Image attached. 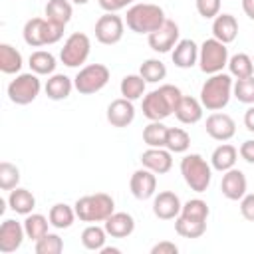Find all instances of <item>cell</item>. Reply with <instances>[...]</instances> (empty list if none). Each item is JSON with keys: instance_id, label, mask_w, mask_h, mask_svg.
I'll use <instances>...</instances> for the list:
<instances>
[{"instance_id": "cell-1", "label": "cell", "mask_w": 254, "mask_h": 254, "mask_svg": "<svg viewBox=\"0 0 254 254\" xmlns=\"http://www.w3.org/2000/svg\"><path fill=\"white\" fill-rule=\"evenodd\" d=\"M181 97H183V91L177 85L163 83L159 85V89H153L143 95V103H141L143 115L149 121H163L175 113Z\"/></svg>"}, {"instance_id": "cell-2", "label": "cell", "mask_w": 254, "mask_h": 254, "mask_svg": "<svg viewBox=\"0 0 254 254\" xmlns=\"http://www.w3.org/2000/svg\"><path fill=\"white\" fill-rule=\"evenodd\" d=\"M232 87H234V79L230 73H224V71L212 73L202 83L198 99L206 111H220L228 105L232 97Z\"/></svg>"}, {"instance_id": "cell-3", "label": "cell", "mask_w": 254, "mask_h": 254, "mask_svg": "<svg viewBox=\"0 0 254 254\" xmlns=\"http://www.w3.org/2000/svg\"><path fill=\"white\" fill-rule=\"evenodd\" d=\"M165 20H167L165 10L159 4H151V2H137L129 6L125 14L127 28L135 34H147V36L157 28H161Z\"/></svg>"}, {"instance_id": "cell-4", "label": "cell", "mask_w": 254, "mask_h": 254, "mask_svg": "<svg viewBox=\"0 0 254 254\" xmlns=\"http://www.w3.org/2000/svg\"><path fill=\"white\" fill-rule=\"evenodd\" d=\"M73 208L81 222H105L115 212V200L107 192H95L77 198Z\"/></svg>"}, {"instance_id": "cell-5", "label": "cell", "mask_w": 254, "mask_h": 254, "mask_svg": "<svg viewBox=\"0 0 254 254\" xmlns=\"http://www.w3.org/2000/svg\"><path fill=\"white\" fill-rule=\"evenodd\" d=\"M64 30H65V26L56 24L48 18H30L24 24L22 36L30 48H42V46L58 44L64 36Z\"/></svg>"}, {"instance_id": "cell-6", "label": "cell", "mask_w": 254, "mask_h": 254, "mask_svg": "<svg viewBox=\"0 0 254 254\" xmlns=\"http://www.w3.org/2000/svg\"><path fill=\"white\" fill-rule=\"evenodd\" d=\"M181 175L187 187L194 192H204L212 181V167L198 153H189L181 159Z\"/></svg>"}, {"instance_id": "cell-7", "label": "cell", "mask_w": 254, "mask_h": 254, "mask_svg": "<svg viewBox=\"0 0 254 254\" xmlns=\"http://www.w3.org/2000/svg\"><path fill=\"white\" fill-rule=\"evenodd\" d=\"M228 48L216 38H208L198 46V67L202 73L212 75L228 65Z\"/></svg>"}, {"instance_id": "cell-8", "label": "cell", "mask_w": 254, "mask_h": 254, "mask_svg": "<svg viewBox=\"0 0 254 254\" xmlns=\"http://www.w3.org/2000/svg\"><path fill=\"white\" fill-rule=\"evenodd\" d=\"M111 77V71L103 64H87L73 77V85L81 95H91L101 91Z\"/></svg>"}, {"instance_id": "cell-9", "label": "cell", "mask_w": 254, "mask_h": 254, "mask_svg": "<svg viewBox=\"0 0 254 254\" xmlns=\"http://www.w3.org/2000/svg\"><path fill=\"white\" fill-rule=\"evenodd\" d=\"M40 89H42V81L38 73L34 71L18 73L8 83V99L16 105H28L40 95Z\"/></svg>"}, {"instance_id": "cell-10", "label": "cell", "mask_w": 254, "mask_h": 254, "mask_svg": "<svg viewBox=\"0 0 254 254\" xmlns=\"http://www.w3.org/2000/svg\"><path fill=\"white\" fill-rule=\"evenodd\" d=\"M91 52V40L83 32H73L64 42V48L60 50V60L67 67H79L87 62Z\"/></svg>"}, {"instance_id": "cell-11", "label": "cell", "mask_w": 254, "mask_h": 254, "mask_svg": "<svg viewBox=\"0 0 254 254\" xmlns=\"http://www.w3.org/2000/svg\"><path fill=\"white\" fill-rule=\"evenodd\" d=\"M125 32V20L115 12H105L95 22V40L103 46H115L121 42Z\"/></svg>"}, {"instance_id": "cell-12", "label": "cell", "mask_w": 254, "mask_h": 254, "mask_svg": "<svg viewBox=\"0 0 254 254\" xmlns=\"http://www.w3.org/2000/svg\"><path fill=\"white\" fill-rule=\"evenodd\" d=\"M179 36H181L179 24H177L175 20H169V18H167L161 28H157L155 32H151V34L147 36V42H149V46H151L153 52H157V54H167V52H171V50L177 46Z\"/></svg>"}, {"instance_id": "cell-13", "label": "cell", "mask_w": 254, "mask_h": 254, "mask_svg": "<svg viewBox=\"0 0 254 254\" xmlns=\"http://www.w3.org/2000/svg\"><path fill=\"white\" fill-rule=\"evenodd\" d=\"M204 129L208 133L210 139L214 141H230L236 133V123L234 119L228 115V113H220V111H212L208 117H206V123H204Z\"/></svg>"}, {"instance_id": "cell-14", "label": "cell", "mask_w": 254, "mask_h": 254, "mask_svg": "<svg viewBox=\"0 0 254 254\" xmlns=\"http://www.w3.org/2000/svg\"><path fill=\"white\" fill-rule=\"evenodd\" d=\"M24 238H26L24 222H18L14 218H6L0 226V252L2 254L16 252L22 246Z\"/></svg>"}, {"instance_id": "cell-15", "label": "cell", "mask_w": 254, "mask_h": 254, "mask_svg": "<svg viewBox=\"0 0 254 254\" xmlns=\"http://www.w3.org/2000/svg\"><path fill=\"white\" fill-rule=\"evenodd\" d=\"M129 189H131V194L137 198V200H147V198H153L155 196V190H157V175L149 169H137L131 179H129Z\"/></svg>"}, {"instance_id": "cell-16", "label": "cell", "mask_w": 254, "mask_h": 254, "mask_svg": "<svg viewBox=\"0 0 254 254\" xmlns=\"http://www.w3.org/2000/svg\"><path fill=\"white\" fill-rule=\"evenodd\" d=\"M246 189H248V181H246V175L232 167L228 171L222 173V181H220V192L224 198L228 200H240L244 194H246Z\"/></svg>"}, {"instance_id": "cell-17", "label": "cell", "mask_w": 254, "mask_h": 254, "mask_svg": "<svg viewBox=\"0 0 254 254\" xmlns=\"http://www.w3.org/2000/svg\"><path fill=\"white\" fill-rule=\"evenodd\" d=\"M141 165L155 175H165L173 169V153L167 147H149L141 153Z\"/></svg>"}, {"instance_id": "cell-18", "label": "cell", "mask_w": 254, "mask_h": 254, "mask_svg": "<svg viewBox=\"0 0 254 254\" xmlns=\"http://www.w3.org/2000/svg\"><path fill=\"white\" fill-rule=\"evenodd\" d=\"M183 202L179 198V194H175L173 190H161L159 194L153 196V214L159 220H173L181 214Z\"/></svg>"}, {"instance_id": "cell-19", "label": "cell", "mask_w": 254, "mask_h": 254, "mask_svg": "<svg viewBox=\"0 0 254 254\" xmlns=\"http://www.w3.org/2000/svg\"><path fill=\"white\" fill-rule=\"evenodd\" d=\"M135 119V105L131 99L117 97L107 105V121L113 127H129Z\"/></svg>"}, {"instance_id": "cell-20", "label": "cell", "mask_w": 254, "mask_h": 254, "mask_svg": "<svg viewBox=\"0 0 254 254\" xmlns=\"http://www.w3.org/2000/svg\"><path fill=\"white\" fill-rule=\"evenodd\" d=\"M171 60L181 69H190L198 64V46L192 40H179L171 52Z\"/></svg>"}, {"instance_id": "cell-21", "label": "cell", "mask_w": 254, "mask_h": 254, "mask_svg": "<svg viewBox=\"0 0 254 254\" xmlns=\"http://www.w3.org/2000/svg\"><path fill=\"white\" fill-rule=\"evenodd\" d=\"M238 36V22L232 14H218L212 20V38L222 44H232Z\"/></svg>"}, {"instance_id": "cell-22", "label": "cell", "mask_w": 254, "mask_h": 254, "mask_svg": "<svg viewBox=\"0 0 254 254\" xmlns=\"http://www.w3.org/2000/svg\"><path fill=\"white\" fill-rule=\"evenodd\" d=\"M202 109L204 107H202L200 99L190 97V95H183L177 109H175V117L185 125H194L202 119Z\"/></svg>"}, {"instance_id": "cell-23", "label": "cell", "mask_w": 254, "mask_h": 254, "mask_svg": "<svg viewBox=\"0 0 254 254\" xmlns=\"http://www.w3.org/2000/svg\"><path fill=\"white\" fill-rule=\"evenodd\" d=\"M103 226L111 238H127L135 230V218L129 212H113Z\"/></svg>"}, {"instance_id": "cell-24", "label": "cell", "mask_w": 254, "mask_h": 254, "mask_svg": "<svg viewBox=\"0 0 254 254\" xmlns=\"http://www.w3.org/2000/svg\"><path fill=\"white\" fill-rule=\"evenodd\" d=\"M73 79H69L67 75L64 73H52L44 85V91L46 95L52 99V101H62V99H67L71 89H73Z\"/></svg>"}, {"instance_id": "cell-25", "label": "cell", "mask_w": 254, "mask_h": 254, "mask_svg": "<svg viewBox=\"0 0 254 254\" xmlns=\"http://www.w3.org/2000/svg\"><path fill=\"white\" fill-rule=\"evenodd\" d=\"M236 159H238V149L234 145H230V143L224 141V143H220L212 151V155H210V167L214 171H218V173H224V171H228V169H232L236 165Z\"/></svg>"}, {"instance_id": "cell-26", "label": "cell", "mask_w": 254, "mask_h": 254, "mask_svg": "<svg viewBox=\"0 0 254 254\" xmlns=\"http://www.w3.org/2000/svg\"><path fill=\"white\" fill-rule=\"evenodd\" d=\"M8 206L10 210H14L16 214H30L34 208H36V196L28 190V189H22V187H16L10 190L8 194Z\"/></svg>"}, {"instance_id": "cell-27", "label": "cell", "mask_w": 254, "mask_h": 254, "mask_svg": "<svg viewBox=\"0 0 254 254\" xmlns=\"http://www.w3.org/2000/svg\"><path fill=\"white\" fill-rule=\"evenodd\" d=\"M48 218H50V224L56 228V230H65L73 224V220L77 218L75 214V208L65 204V202H58L50 208L48 212Z\"/></svg>"}, {"instance_id": "cell-28", "label": "cell", "mask_w": 254, "mask_h": 254, "mask_svg": "<svg viewBox=\"0 0 254 254\" xmlns=\"http://www.w3.org/2000/svg\"><path fill=\"white\" fill-rule=\"evenodd\" d=\"M28 64H30V69L38 75H52L56 71V65H58L56 56L52 52H46V50L32 52Z\"/></svg>"}, {"instance_id": "cell-29", "label": "cell", "mask_w": 254, "mask_h": 254, "mask_svg": "<svg viewBox=\"0 0 254 254\" xmlns=\"http://www.w3.org/2000/svg\"><path fill=\"white\" fill-rule=\"evenodd\" d=\"M107 230L105 226H99L97 222L93 224H87L81 232V244L85 250H91V252H99L103 246H105V240H107Z\"/></svg>"}, {"instance_id": "cell-30", "label": "cell", "mask_w": 254, "mask_h": 254, "mask_svg": "<svg viewBox=\"0 0 254 254\" xmlns=\"http://www.w3.org/2000/svg\"><path fill=\"white\" fill-rule=\"evenodd\" d=\"M24 65V60H22V54L10 46V44H0V69L2 73H18Z\"/></svg>"}, {"instance_id": "cell-31", "label": "cell", "mask_w": 254, "mask_h": 254, "mask_svg": "<svg viewBox=\"0 0 254 254\" xmlns=\"http://www.w3.org/2000/svg\"><path fill=\"white\" fill-rule=\"evenodd\" d=\"M175 230L183 238H200L206 232V220H194L179 214L175 218Z\"/></svg>"}, {"instance_id": "cell-32", "label": "cell", "mask_w": 254, "mask_h": 254, "mask_svg": "<svg viewBox=\"0 0 254 254\" xmlns=\"http://www.w3.org/2000/svg\"><path fill=\"white\" fill-rule=\"evenodd\" d=\"M71 16H73V8H71L69 0H48V4H46V18L48 20L62 24V26H67Z\"/></svg>"}, {"instance_id": "cell-33", "label": "cell", "mask_w": 254, "mask_h": 254, "mask_svg": "<svg viewBox=\"0 0 254 254\" xmlns=\"http://www.w3.org/2000/svg\"><path fill=\"white\" fill-rule=\"evenodd\" d=\"M48 226H52V224H50V218H46V216L40 214V212H30V214H26V218H24L26 238H30V240H34V242L48 234Z\"/></svg>"}, {"instance_id": "cell-34", "label": "cell", "mask_w": 254, "mask_h": 254, "mask_svg": "<svg viewBox=\"0 0 254 254\" xmlns=\"http://www.w3.org/2000/svg\"><path fill=\"white\" fill-rule=\"evenodd\" d=\"M228 73L234 77V79H244V77H250L254 75V62L248 54H234L228 58Z\"/></svg>"}, {"instance_id": "cell-35", "label": "cell", "mask_w": 254, "mask_h": 254, "mask_svg": "<svg viewBox=\"0 0 254 254\" xmlns=\"http://www.w3.org/2000/svg\"><path fill=\"white\" fill-rule=\"evenodd\" d=\"M145 87H147V81H145L139 73H129V75H125V77L121 79V83H119L121 95H123L125 99H131V101L141 99V97L145 95Z\"/></svg>"}, {"instance_id": "cell-36", "label": "cell", "mask_w": 254, "mask_h": 254, "mask_svg": "<svg viewBox=\"0 0 254 254\" xmlns=\"http://www.w3.org/2000/svg\"><path fill=\"white\" fill-rule=\"evenodd\" d=\"M139 75H141L147 83H159V81H163V79L167 77V67H165V64H163L161 60L149 58V60H145V62L141 64Z\"/></svg>"}, {"instance_id": "cell-37", "label": "cell", "mask_w": 254, "mask_h": 254, "mask_svg": "<svg viewBox=\"0 0 254 254\" xmlns=\"http://www.w3.org/2000/svg\"><path fill=\"white\" fill-rule=\"evenodd\" d=\"M167 131H169V127L163 121H151L143 129V143L147 147H165Z\"/></svg>"}, {"instance_id": "cell-38", "label": "cell", "mask_w": 254, "mask_h": 254, "mask_svg": "<svg viewBox=\"0 0 254 254\" xmlns=\"http://www.w3.org/2000/svg\"><path fill=\"white\" fill-rule=\"evenodd\" d=\"M165 147L171 153H187L190 147V135L181 127H169Z\"/></svg>"}, {"instance_id": "cell-39", "label": "cell", "mask_w": 254, "mask_h": 254, "mask_svg": "<svg viewBox=\"0 0 254 254\" xmlns=\"http://www.w3.org/2000/svg\"><path fill=\"white\" fill-rule=\"evenodd\" d=\"M34 250H36V254H60L64 250V240L60 234L48 232L46 236H42L40 240L34 242Z\"/></svg>"}, {"instance_id": "cell-40", "label": "cell", "mask_w": 254, "mask_h": 254, "mask_svg": "<svg viewBox=\"0 0 254 254\" xmlns=\"http://www.w3.org/2000/svg\"><path fill=\"white\" fill-rule=\"evenodd\" d=\"M18 183H20V169L10 161H2L0 163V189L12 190L18 187Z\"/></svg>"}, {"instance_id": "cell-41", "label": "cell", "mask_w": 254, "mask_h": 254, "mask_svg": "<svg viewBox=\"0 0 254 254\" xmlns=\"http://www.w3.org/2000/svg\"><path fill=\"white\" fill-rule=\"evenodd\" d=\"M232 95L246 105H254V75L244 77V79H236L234 87H232Z\"/></svg>"}, {"instance_id": "cell-42", "label": "cell", "mask_w": 254, "mask_h": 254, "mask_svg": "<svg viewBox=\"0 0 254 254\" xmlns=\"http://www.w3.org/2000/svg\"><path fill=\"white\" fill-rule=\"evenodd\" d=\"M181 214L183 216H189V218H194V220H206L208 214H210V210H208L206 200H202V198H190V200H187L183 204Z\"/></svg>"}, {"instance_id": "cell-43", "label": "cell", "mask_w": 254, "mask_h": 254, "mask_svg": "<svg viewBox=\"0 0 254 254\" xmlns=\"http://www.w3.org/2000/svg\"><path fill=\"white\" fill-rule=\"evenodd\" d=\"M196 12L206 18V20H214L220 14V0H194Z\"/></svg>"}, {"instance_id": "cell-44", "label": "cell", "mask_w": 254, "mask_h": 254, "mask_svg": "<svg viewBox=\"0 0 254 254\" xmlns=\"http://www.w3.org/2000/svg\"><path fill=\"white\" fill-rule=\"evenodd\" d=\"M240 214L248 222H254V192H246L240 198Z\"/></svg>"}, {"instance_id": "cell-45", "label": "cell", "mask_w": 254, "mask_h": 254, "mask_svg": "<svg viewBox=\"0 0 254 254\" xmlns=\"http://www.w3.org/2000/svg\"><path fill=\"white\" fill-rule=\"evenodd\" d=\"M97 4L101 6V10H105V12H115V14H117L119 10L133 6L135 0H97Z\"/></svg>"}, {"instance_id": "cell-46", "label": "cell", "mask_w": 254, "mask_h": 254, "mask_svg": "<svg viewBox=\"0 0 254 254\" xmlns=\"http://www.w3.org/2000/svg\"><path fill=\"white\" fill-rule=\"evenodd\" d=\"M177 252H179V246L171 240H161L151 248V254H177Z\"/></svg>"}, {"instance_id": "cell-47", "label": "cell", "mask_w": 254, "mask_h": 254, "mask_svg": "<svg viewBox=\"0 0 254 254\" xmlns=\"http://www.w3.org/2000/svg\"><path fill=\"white\" fill-rule=\"evenodd\" d=\"M238 155L248 163V165H254V139H248L240 145L238 149Z\"/></svg>"}, {"instance_id": "cell-48", "label": "cell", "mask_w": 254, "mask_h": 254, "mask_svg": "<svg viewBox=\"0 0 254 254\" xmlns=\"http://www.w3.org/2000/svg\"><path fill=\"white\" fill-rule=\"evenodd\" d=\"M244 127H246L250 133H254V105H250V107L246 109V113H244Z\"/></svg>"}, {"instance_id": "cell-49", "label": "cell", "mask_w": 254, "mask_h": 254, "mask_svg": "<svg viewBox=\"0 0 254 254\" xmlns=\"http://www.w3.org/2000/svg\"><path fill=\"white\" fill-rule=\"evenodd\" d=\"M242 10L250 20H254V0H242Z\"/></svg>"}, {"instance_id": "cell-50", "label": "cell", "mask_w": 254, "mask_h": 254, "mask_svg": "<svg viewBox=\"0 0 254 254\" xmlns=\"http://www.w3.org/2000/svg\"><path fill=\"white\" fill-rule=\"evenodd\" d=\"M99 252H101V254H119L121 248H115V246H103Z\"/></svg>"}, {"instance_id": "cell-51", "label": "cell", "mask_w": 254, "mask_h": 254, "mask_svg": "<svg viewBox=\"0 0 254 254\" xmlns=\"http://www.w3.org/2000/svg\"><path fill=\"white\" fill-rule=\"evenodd\" d=\"M69 2H73V4H79V6H83V4H87L89 0H69Z\"/></svg>"}, {"instance_id": "cell-52", "label": "cell", "mask_w": 254, "mask_h": 254, "mask_svg": "<svg viewBox=\"0 0 254 254\" xmlns=\"http://www.w3.org/2000/svg\"><path fill=\"white\" fill-rule=\"evenodd\" d=\"M252 62H254V58H252Z\"/></svg>"}]
</instances>
